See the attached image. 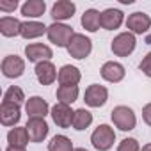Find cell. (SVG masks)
Masks as SVG:
<instances>
[{
    "instance_id": "cell-1",
    "label": "cell",
    "mask_w": 151,
    "mask_h": 151,
    "mask_svg": "<svg viewBox=\"0 0 151 151\" xmlns=\"http://www.w3.org/2000/svg\"><path fill=\"white\" fill-rule=\"evenodd\" d=\"M110 117H112V123L116 124V128H119L121 132H130L137 124L135 112L130 107H126V105L114 107L112 112H110Z\"/></svg>"
},
{
    "instance_id": "cell-29",
    "label": "cell",
    "mask_w": 151,
    "mask_h": 151,
    "mask_svg": "<svg viewBox=\"0 0 151 151\" xmlns=\"http://www.w3.org/2000/svg\"><path fill=\"white\" fill-rule=\"evenodd\" d=\"M139 69L146 75V77H151V52L140 60V64H139Z\"/></svg>"
},
{
    "instance_id": "cell-16",
    "label": "cell",
    "mask_w": 151,
    "mask_h": 151,
    "mask_svg": "<svg viewBox=\"0 0 151 151\" xmlns=\"http://www.w3.org/2000/svg\"><path fill=\"white\" fill-rule=\"evenodd\" d=\"M82 78V75H80V69L78 68H75L71 64H66L59 69V84L60 86H77Z\"/></svg>"
},
{
    "instance_id": "cell-23",
    "label": "cell",
    "mask_w": 151,
    "mask_h": 151,
    "mask_svg": "<svg viewBox=\"0 0 151 151\" xmlns=\"http://www.w3.org/2000/svg\"><path fill=\"white\" fill-rule=\"evenodd\" d=\"M29 133H27V128H20V126H14L9 130L7 133V142L9 146H14V147H25L29 144Z\"/></svg>"
},
{
    "instance_id": "cell-8",
    "label": "cell",
    "mask_w": 151,
    "mask_h": 151,
    "mask_svg": "<svg viewBox=\"0 0 151 151\" xmlns=\"http://www.w3.org/2000/svg\"><path fill=\"white\" fill-rule=\"evenodd\" d=\"M73 117H75V112L71 110L69 105L57 101L52 107V119L59 128H69L73 124Z\"/></svg>"
},
{
    "instance_id": "cell-27",
    "label": "cell",
    "mask_w": 151,
    "mask_h": 151,
    "mask_svg": "<svg viewBox=\"0 0 151 151\" xmlns=\"http://www.w3.org/2000/svg\"><path fill=\"white\" fill-rule=\"evenodd\" d=\"M23 100H25V94H23V91H22L18 86H11V87L6 91V94H4V101H7V103L22 105Z\"/></svg>"
},
{
    "instance_id": "cell-19",
    "label": "cell",
    "mask_w": 151,
    "mask_h": 151,
    "mask_svg": "<svg viewBox=\"0 0 151 151\" xmlns=\"http://www.w3.org/2000/svg\"><path fill=\"white\" fill-rule=\"evenodd\" d=\"M45 32H48V27H45L43 23H39V22H23L20 36L25 37V39H36V37L43 36Z\"/></svg>"
},
{
    "instance_id": "cell-33",
    "label": "cell",
    "mask_w": 151,
    "mask_h": 151,
    "mask_svg": "<svg viewBox=\"0 0 151 151\" xmlns=\"http://www.w3.org/2000/svg\"><path fill=\"white\" fill-rule=\"evenodd\" d=\"M140 151H151V144H146V146H142V149Z\"/></svg>"
},
{
    "instance_id": "cell-24",
    "label": "cell",
    "mask_w": 151,
    "mask_h": 151,
    "mask_svg": "<svg viewBox=\"0 0 151 151\" xmlns=\"http://www.w3.org/2000/svg\"><path fill=\"white\" fill-rule=\"evenodd\" d=\"M78 98V86H59L57 89V100L59 103H73Z\"/></svg>"
},
{
    "instance_id": "cell-15",
    "label": "cell",
    "mask_w": 151,
    "mask_h": 151,
    "mask_svg": "<svg viewBox=\"0 0 151 151\" xmlns=\"http://www.w3.org/2000/svg\"><path fill=\"white\" fill-rule=\"evenodd\" d=\"M75 11H77V6L73 2H69V0H59V2H55L53 7H52V18L59 23V22L73 18Z\"/></svg>"
},
{
    "instance_id": "cell-18",
    "label": "cell",
    "mask_w": 151,
    "mask_h": 151,
    "mask_svg": "<svg viewBox=\"0 0 151 151\" xmlns=\"http://www.w3.org/2000/svg\"><path fill=\"white\" fill-rule=\"evenodd\" d=\"M123 13L119 9H105L101 13V27L105 30H116L123 23Z\"/></svg>"
},
{
    "instance_id": "cell-11",
    "label": "cell",
    "mask_w": 151,
    "mask_h": 151,
    "mask_svg": "<svg viewBox=\"0 0 151 151\" xmlns=\"http://www.w3.org/2000/svg\"><path fill=\"white\" fill-rule=\"evenodd\" d=\"M59 77V73L55 69V66L50 60H43L36 64V78L41 86H50L55 82V78Z\"/></svg>"
},
{
    "instance_id": "cell-21",
    "label": "cell",
    "mask_w": 151,
    "mask_h": 151,
    "mask_svg": "<svg viewBox=\"0 0 151 151\" xmlns=\"http://www.w3.org/2000/svg\"><path fill=\"white\" fill-rule=\"evenodd\" d=\"M22 30V22H18L13 16H2L0 18V32L6 37H14Z\"/></svg>"
},
{
    "instance_id": "cell-5",
    "label": "cell",
    "mask_w": 151,
    "mask_h": 151,
    "mask_svg": "<svg viewBox=\"0 0 151 151\" xmlns=\"http://www.w3.org/2000/svg\"><path fill=\"white\" fill-rule=\"evenodd\" d=\"M135 45H137V41H135V36L132 32H121V34H117L112 39L110 48H112L114 55H117V57H128L135 50Z\"/></svg>"
},
{
    "instance_id": "cell-3",
    "label": "cell",
    "mask_w": 151,
    "mask_h": 151,
    "mask_svg": "<svg viewBox=\"0 0 151 151\" xmlns=\"http://www.w3.org/2000/svg\"><path fill=\"white\" fill-rule=\"evenodd\" d=\"M91 142H93V146L98 151H109L114 146V142H116V132H114V128H110L109 124H100L93 132Z\"/></svg>"
},
{
    "instance_id": "cell-14",
    "label": "cell",
    "mask_w": 151,
    "mask_h": 151,
    "mask_svg": "<svg viewBox=\"0 0 151 151\" xmlns=\"http://www.w3.org/2000/svg\"><path fill=\"white\" fill-rule=\"evenodd\" d=\"M20 117H22L20 105L2 101V107H0V121H2L4 126H16L20 123Z\"/></svg>"
},
{
    "instance_id": "cell-30",
    "label": "cell",
    "mask_w": 151,
    "mask_h": 151,
    "mask_svg": "<svg viewBox=\"0 0 151 151\" xmlns=\"http://www.w3.org/2000/svg\"><path fill=\"white\" fill-rule=\"evenodd\" d=\"M18 7V2L16 0H11V2H0V11H6V13H11Z\"/></svg>"
},
{
    "instance_id": "cell-32",
    "label": "cell",
    "mask_w": 151,
    "mask_h": 151,
    "mask_svg": "<svg viewBox=\"0 0 151 151\" xmlns=\"http://www.w3.org/2000/svg\"><path fill=\"white\" fill-rule=\"evenodd\" d=\"M6 151H25V147H14V146H9Z\"/></svg>"
},
{
    "instance_id": "cell-6",
    "label": "cell",
    "mask_w": 151,
    "mask_h": 151,
    "mask_svg": "<svg viewBox=\"0 0 151 151\" xmlns=\"http://www.w3.org/2000/svg\"><path fill=\"white\" fill-rule=\"evenodd\" d=\"M27 128V133H29V139L30 142H43L46 137H48V124L43 117H30L25 124Z\"/></svg>"
},
{
    "instance_id": "cell-31",
    "label": "cell",
    "mask_w": 151,
    "mask_h": 151,
    "mask_svg": "<svg viewBox=\"0 0 151 151\" xmlns=\"http://www.w3.org/2000/svg\"><path fill=\"white\" fill-rule=\"evenodd\" d=\"M142 119H144L146 124L151 126V103H147V105L142 109Z\"/></svg>"
},
{
    "instance_id": "cell-34",
    "label": "cell",
    "mask_w": 151,
    "mask_h": 151,
    "mask_svg": "<svg viewBox=\"0 0 151 151\" xmlns=\"http://www.w3.org/2000/svg\"><path fill=\"white\" fill-rule=\"evenodd\" d=\"M73 151H87V149H86V147H75Z\"/></svg>"
},
{
    "instance_id": "cell-7",
    "label": "cell",
    "mask_w": 151,
    "mask_h": 151,
    "mask_svg": "<svg viewBox=\"0 0 151 151\" xmlns=\"http://www.w3.org/2000/svg\"><path fill=\"white\" fill-rule=\"evenodd\" d=\"M107 98H109V91L103 87V86H98V84H93L86 89V94H84V101L93 107V109H100L107 103Z\"/></svg>"
},
{
    "instance_id": "cell-9",
    "label": "cell",
    "mask_w": 151,
    "mask_h": 151,
    "mask_svg": "<svg viewBox=\"0 0 151 151\" xmlns=\"http://www.w3.org/2000/svg\"><path fill=\"white\" fill-rule=\"evenodd\" d=\"M149 27H151V18L140 11L132 13L126 20V29L132 34H146L149 30Z\"/></svg>"
},
{
    "instance_id": "cell-22",
    "label": "cell",
    "mask_w": 151,
    "mask_h": 151,
    "mask_svg": "<svg viewBox=\"0 0 151 151\" xmlns=\"http://www.w3.org/2000/svg\"><path fill=\"white\" fill-rule=\"evenodd\" d=\"M82 27L89 32H96L101 27V13L96 9H87L82 14Z\"/></svg>"
},
{
    "instance_id": "cell-17",
    "label": "cell",
    "mask_w": 151,
    "mask_h": 151,
    "mask_svg": "<svg viewBox=\"0 0 151 151\" xmlns=\"http://www.w3.org/2000/svg\"><path fill=\"white\" fill-rule=\"evenodd\" d=\"M25 110L30 117H43L45 119V116L48 114V103L41 96H32V98L27 100Z\"/></svg>"
},
{
    "instance_id": "cell-26",
    "label": "cell",
    "mask_w": 151,
    "mask_h": 151,
    "mask_svg": "<svg viewBox=\"0 0 151 151\" xmlns=\"http://www.w3.org/2000/svg\"><path fill=\"white\" fill-rule=\"evenodd\" d=\"M48 151H73V142L66 135H55L48 142Z\"/></svg>"
},
{
    "instance_id": "cell-10",
    "label": "cell",
    "mask_w": 151,
    "mask_h": 151,
    "mask_svg": "<svg viewBox=\"0 0 151 151\" xmlns=\"http://www.w3.org/2000/svg\"><path fill=\"white\" fill-rule=\"evenodd\" d=\"M25 71V60L18 55H7L2 60V73L7 78H18Z\"/></svg>"
},
{
    "instance_id": "cell-28",
    "label": "cell",
    "mask_w": 151,
    "mask_h": 151,
    "mask_svg": "<svg viewBox=\"0 0 151 151\" xmlns=\"http://www.w3.org/2000/svg\"><path fill=\"white\" fill-rule=\"evenodd\" d=\"M139 149H140L139 147V140L137 139H132V137L123 139L121 144H119V147H117V151H139Z\"/></svg>"
},
{
    "instance_id": "cell-20",
    "label": "cell",
    "mask_w": 151,
    "mask_h": 151,
    "mask_svg": "<svg viewBox=\"0 0 151 151\" xmlns=\"http://www.w3.org/2000/svg\"><path fill=\"white\" fill-rule=\"evenodd\" d=\"M45 11H46L45 0H27L22 6V14L27 18H39L45 14Z\"/></svg>"
},
{
    "instance_id": "cell-4",
    "label": "cell",
    "mask_w": 151,
    "mask_h": 151,
    "mask_svg": "<svg viewBox=\"0 0 151 151\" xmlns=\"http://www.w3.org/2000/svg\"><path fill=\"white\" fill-rule=\"evenodd\" d=\"M91 50H93V41L87 36H84V34H75L73 39L68 45V53L73 59H78V60L89 57Z\"/></svg>"
},
{
    "instance_id": "cell-12",
    "label": "cell",
    "mask_w": 151,
    "mask_h": 151,
    "mask_svg": "<svg viewBox=\"0 0 151 151\" xmlns=\"http://www.w3.org/2000/svg\"><path fill=\"white\" fill-rule=\"evenodd\" d=\"M100 73H101L103 80H107V82H110V84H117V82H121V80L124 78V73H126V71H124V66H123V64L114 62V60H109V62H105V64L101 66Z\"/></svg>"
},
{
    "instance_id": "cell-13",
    "label": "cell",
    "mask_w": 151,
    "mask_h": 151,
    "mask_svg": "<svg viewBox=\"0 0 151 151\" xmlns=\"http://www.w3.org/2000/svg\"><path fill=\"white\" fill-rule=\"evenodd\" d=\"M25 55L30 62H43V60H48L53 52L48 45H43V43H30L25 46Z\"/></svg>"
},
{
    "instance_id": "cell-2",
    "label": "cell",
    "mask_w": 151,
    "mask_h": 151,
    "mask_svg": "<svg viewBox=\"0 0 151 151\" xmlns=\"http://www.w3.org/2000/svg\"><path fill=\"white\" fill-rule=\"evenodd\" d=\"M46 36H48V39H50V43H53L55 46H59V48H68V45H69V41L73 39V36H75V32H73V29L69 27V25H64V23H52L50 27H48V32H46Z\"/></svg>"
},
{
    "instance_id": "cell-25",
    "label": "cell",
    "mask_w": 151,
    "mask_h": 151,
    "mask_svg": "<svg viewBox=\"0 0 151 151\" xmlns=\"http://www.w3.org/2000/svg\"><path fill=\"white\" fill-rule=\"evenodd\" d=\"M93 123V114L86 109H78L75 110V117H73V128L75 130H86L89 128Z\"/></svg>"
}]
</instances>
